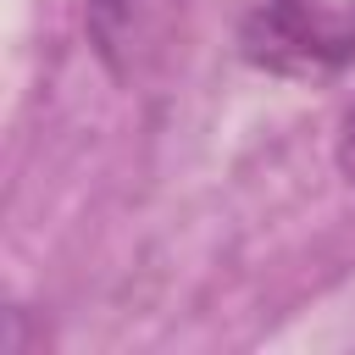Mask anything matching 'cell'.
I'll return each mask as SVG.
<instances>
[{
  "instance_id": "obj_2",
  "label": "cell",
  "mask_w": 355,
  "mask_h": 355,
  "mask_svg": "<svg viewBox=\"0 0 355 355\" xmlns=\"http://www.w3.org/2000/svg\"><path fill=\"white\" fill-rule=\"evenodd\" d=\"M178 0H83V28L111 72H133Z\"/></svg>"
},
{
  "instance_id": "obj_3",
  "label": "cell",
  "mask_w": 355,
  "mask_h": 355,
  "mask_svg": "<svg viewBox=\"0 0 355 355\" xmlns=\"http://www.w3.org/2000/svg\"><path fill=\"white\" fill-rule=\"evenodd\" d=\"M338 166H344V178H355V105H349V116L338 128Z\"/></svg>"
},
{
  "instance_id": "obj_1",
  "label": "cell",
  "mask_w": 355,
  "mask_h": 355,
  "mask_svg": "<svg viewBox=\"0 0 355 355\" xmlns=\"http://www.w3.org/2000/svg\"><path fill=\"white\" fill-rule=\"evenodd\" d=\"M244 55L266 72L311 78L355 61V6L338 0H255L244 11Z\"/></svg>"
}]
</instances>
